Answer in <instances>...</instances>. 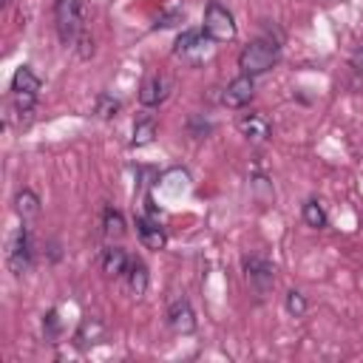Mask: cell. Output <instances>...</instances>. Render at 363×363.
I'll list each match as a JSON object with an SVG mask.
<instances>
[{
    "mask_svg": "<svg viewBox=\"0 0 363 363\" xmlns=\"http://www.w3.org/2000/svg\"><path fill=\"white\" fill-rule=\"evenodd\" d=\"M54 26L62 43H77L85 31V6L82 0H57L54 3Z\"/></svg>",
    "mask_w": 363,
    "mask_h": 363,
    "instance_id": "obj_1",
    "label": "cell"
},
{
    "mask_svg": "<svg viewBox=\"0 0 363 363\" xmlns=\"http://www.w3.org/2000/svg\"><path fill=\"white\" fill-rule=\"evenodd\" d=\"M275 62H278V43H272V40H255L238 54V68L247 77H258V74L269 71Z\"/></svg>",
    "mask_w": 363,
    "mask_h": 363,
    "instance_id": "obj_2",
    "label": "cell"
},
{
    "mask_svg": "<svg viewBox=\"0 0 363 363\" xmlns=\"http://www.w3.org/2000/svg\"><path fill=\"white\" fill-rule=\"evenodd\" d=\"M204 34L213 43H230L235 37V20L221 3H210L204 9Z\"/></svg>",
    "mask_w": 363,
    "mask_h": 363,
    "instance_id": "obj_3",
    "label": "cell"
},
{
    "mask_svg": "<svg viewBox=\"0 0 363 363\" xmlns=\"http://www.w3.org/2000/svg\"><path fill=\"white\" fill-rule=\"evenodd\" d=\"M6 264L14 275H23L31 267V238L26 227H17L6 241Z\"/></svg>",
    "mask_w": 363,
    "mask_h": 363,
    "instance_id": "obj_4",
    "label": "cell"
},
{
    "mask_svg": "<svg viewBox=\"0 0 363 363\" xmlns=\"http://www.w3.org/2000/svg\"><path fill=\"white\" fill-rule=\"evenodd\" d=\"M252 94H255L252 77L241 74V77H235V79H233V82L224 88V94H221V102H224L227 108H244V105L252 99Z\"/></svg>",
    "mask_w": 363,
    "mask_h": 363,
    "instance_id": "obj_5",
    "label": "cell"
},
{
    "mask_svg": "<svg viewBox=\"0 0 363 363\" xmlns=\"http://www.w3.org/2000/svg\"><path fill=\"white\" fill-rule=\"evenodd\" d=\"M167 323H170L173 332L190 335V332L196 329V315H193L190 303H187V301H173L170 309H167Z\"/></svg>",
    "mask_w": 363,
    "mask_h": 363,
    "instance_id": "obj_6",
    "label": "cell"
},
{
    "mask_svg": "<svg viewBox=\"0 0 363 363\" xmlns=\"http://www.w3.org/2000/svg\"><path fill=\"white\" fill-rule=\"evenodd\" d=\"M244 269H247V281H250L258 292H267V289L272 286L275 269H272L264 258H247V261H244Z\"/></svg>",
    "mask_w": 363,
    "mask_h": 363,
    "instance_id": "obj_7",
    "label": "cell"
},
{
    "mask_svg": "<svg viewBox=\"0 0 363 363\" xmlns=\"http://www.w3.org/2000/svg\"><path fill=\"white\" fill-rule=\"evenodd\" d=\"M136 233H139V238H142V244H145L147 250H162V247L167 244V235H164V230L159 227L156 218L139 216V218H136Z\"/></svg>",
    "mask_w": 363,
    "mask_h": 363,
    "instance_id": "obj_8",
    "label": "cell"
},
{
    "mask_svg": "<svg viewBox=\"0 0 363 363\" xmlns=\"http://www.w3.org/2000/svg\"><path fill=\"white\" fill-rule=\"evenodd\" d=\"M167 88H170V82L164 77H147L142 82V88H139V102L145 108H153V105H159L167 96Z\"/></svg>",
    "mask_w": 363,
    "mask_h": 363,
    "instance_id": "obj_9",
    "label": "cell"
},
{
    "mask_svg": "<svg viewBox=\"0 0 363 363\" xmlns=\"http://www.w3.org/2000/svg\"><path fill=\"white\" fill-rule=\"evenodd\" d=\"M238 130L247 139H252V142H264L269 136V122L264 116H258V113H250V116H241L238 119Z\"/></svg>",
    "mask_w": 363,
    "mask_h": 363,
    "instance_id": "obj_10",
    "label": "cell"
},
{
    "mask_svg": "<svg viewBox=\"0 0 363 363\" xmlns=\"http://www.w3.org/2000/svg\"><path fill=\"white\" fill-rule=\"evenodd\" d=\"M128 267H130V261H128V252H125L122 247H108V250H105V255H102V269H105V275H111V278L125 275Z\"/></svg>",
    "mask_w": 363,
    "mask_h": 363,
    "instance_id": "obj_11",
    "label": "cell"
},
{
    "mask_svg": "<svg viewBox=\"0 0 363 363\" xmlns=\"http://www.w3.org/2000/svg\"><path fill=\"white\" fill-rule=\"evenodd\" d=\"M11 91L14 94H37L40 91V77L28 65H20L11 77Z\"/></svg>",
    "mask_w": 363,
    "mask_h": 363,
    "instance_id": "obj_12",
    "label": "cell"
},
{
    "mask_svg": "<svg viewBox=\"0 0 363 363\" xmlns=\"http://www.w3.org/2000/svg\"><path fill=\"white\" fill-rule=\"evenodd\" d=\"M99 337H102V320H99V318H82V323H79V329H77V335H74L77 346H91V343H96Z\"/></svg>",
    "mask_w": 363,
    "mask_h": 363,
    "instance_id": "obj_13",
    "label": "cell"
},
{
    "mask_svg": "<svg viewBox=\"0 0 363 363\" xmlns=\"http://www.w3.org/2000/svg\"><path fill=\"white\" fill-rule=\"evenodd\" d=\"M14 210H17V216H20L23 221H28V218L40 216V199H37L31 190H20V193L14 196Z\"/></svg>",
    "mask_w": 363,
    "mask_h": 363,
    "instance_id": "obj_14",
    "label": "cell"
},
{
    "mask_svg": "<svg viewBox=\"0 0 363 363\" xmlns=\"http://www.w3.org/2000/svg\"><path fill=\"white\" fill-rule=\"evenodd\" d=\"M128 286H130V292L136 298L145 295V289H147V267L142 261H130V267H128Z\"/></svg>",
    "mask_w": 363,
    "mask_h": 363,
    "instance_id": "obj_15",
    "label": "cell"
},
{
    "mask_svg": "<svg viewBox=\"0 0 363 363\" xmlns=\"http://www.w3.org/2000/svg\"><path fill=\"white\" fill-rule=\"evenodd\" d=\"M207 40H204V34L201 31H196V28H187L184 34H179V40H176V54H190V51H196V48H201Z\"/></svg>",
    "mask_w": 363,
    "mask_h": 363,
    "instance_id": "obj_16",
    "label": "cell"
},
{
    "mask_svg": "<svg viewBox=\"0 0 363 363\" xmlns=\"http://www.w3.org/2000/svg\"><path fill=\"white\" fill-rule=\"evenodd\" d=\"M153 139H156V122H153V119H139L136 128H133L130 145H133V147H142V145H150Z\"/></svg>",
    "mask_w": 363,
    "mask_h": 363,
    "instance_id": "obj_17",
    "label": "cell"
},
{
    "mask_svg": "<svg viewBox=\"0 0 363 363\" xmlns=\"http://www.w3.org/2000/svg\"><path fill=\"white\" fill-rule=\"evenodd\" d=\"M119 108H122L119 99H113L111 94H99L96 96V116L99 119H113L119 113Z\"/></svg>",
    "mask_w": 363,
    "mask_h": 363,
    "instance_id": "obj_18",
    "label": "cell"
},
{
    "mask_svg": "<svg viewBox=\"0 0 363 363\" xmlns=\"http://www.w3.org/2000/svg\"><path fill=\"white\" fill-rule=\"evenodd\" d=\"M105 233L111 235V238H119V235H125V218H122V213L119 210H105Z\"/></svg>",
    "mask_w": 363,
    "mask_h": 363,
    "instance_id": "obj_19",
    "label": "cell"
},
{
    "mask_svg": "<svg viewBox=\"0 0 363 363\" xmlns=\"http://www.w3.org/2000/svg\"><path fill=\"white\" fill-rule=\"evenodd\" d=\"M303 221H306L309 227H326V213H323V207H320L318 201H306V204H303Z\"/></svg>",
    "mask_w": 363,
    "mask_h": 363,
    "instance_id": "obj_20",
    "label": "cell"
},
{
    "mask_svg": "<svg viewBox=\"0 0 363 363\" xmlns=\"http://www.w3.org/2000/svg\"><path fill=\"white\" fill-rule=\"evenodd\" d=\"M286 312H289V315H295V318H298V315H303V312H306V298H303L301 292H295V289H292V292H286Z\"/></svg>",
    "mask_w": 363,
    "mask_h": 363,
    "instance_id": "obj_21",
    "label": "cell"
},
{
    "mask_svg": "<svg viewBox=\"0 0 363 363\" xmlns=\"http://www.w3.org/2000/svg\"><path fill=\"white\" fill-rule=\"evenodd\" d=\"M77 45H79V48H77V54H79L82 60H88V57L94 54V40H91L88 34H82V37L77 40Z\"/></svg>",
    "mask_w": 363,
    "mask_h": 363,
    "instance_id": "obj_22",
    "label": "cell"
},
{
    "mask_svg": "<svg viewBox=\"0 0 363 363\" xmlns=\"http://www.w3.org/2000/svg\"><path fill=\"white\" fill-rule=\"evenodd\" d=\"M182 20V11H167V14H162L159 20H156V26H162V28H167V26H176Z\"/></svg>",
    "mask_w": 363,
    "mask_h": 363,
    "instance_id": "obj_23",
    "label": "cell"
},
{
    "mask_svg": "<svg viewBox=\"0 0 363 363\" xmlns=\"http://www.w3.org/2000/svg\"><path fill=\"white\" fill-rule=\"evenodd\" d=\"M45 326H48V332H51V335H57V329H60L57 312H48V315H45Z\"/></svg>",
    "mask_w": 363,
    "mask_h": 363,
    "instance_id": "obj_24",
    "label": "cell"
},
{
    "mask_svg": "<svg viewBox=\"0 0 363 363\" xmlns=\"http://www.w3.org/2000/svg\"><path fill=\"white\" fill-rule=\"evenodd\" d=\"M352 68H354L357 74H363V48L354 51V57H352Z\"/></svg>",
    "mask_w": 363,
    "mask_h": 363,
    "instance_id": "obj_25",
    "label": "cell"
}]
</instances>
